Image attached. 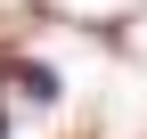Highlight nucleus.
Segmentation results:
<instances>
[{"label":"nucleus","mask_w":147,"mask_h":139,"mask_svg":"<svg viewBox=\"0 0 147 139\" xmlns=\"http://www.w3.org/2000/svg\"><path fill=\"white\" fill-rule=\"evenodd\" d=\"M16 82H25L33 98H57V82H49V65H16Z\"/></svg>","instance_id":"1"}]
</instances>
